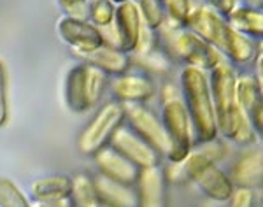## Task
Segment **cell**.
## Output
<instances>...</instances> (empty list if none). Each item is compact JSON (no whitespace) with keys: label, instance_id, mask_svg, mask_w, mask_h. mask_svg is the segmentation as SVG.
Wrapping results in <instances>:
<instances>
[{"label":"cell","instance_id":"1","mask_svg":"<svg viewBox=\"0 0 263 207\" xmlns=\"http://www.w3.org/2000/svg\"><path fill=\"white\" fill-rule=\"evenodd\" d=\"M235 83L237 76L227 60L219 62L211 72L209 86L214 104L216 125L218 134H221L228 141L248 146L256 141V132L249 118L237 104Z\"/></svg>","mask_w":263,"mask_h":207},{"label":"cell","instance_id":"2","mask_svg":"<svg viewBox=\"0 0 263 207\" xmlns=\"http://www.w3.org/2000/svg\"><path fill=\"white\" fill-rule=\"evenodd\" d=\"M181 90L182 102L186 105L193 134L198 137V142L216 139L218 137V125H216L209 78L205 72L195 69V67H184L181 70Z\"/></svg>","mask_w":263,"mask_h":207},{"label":"cell","instance_id":"3","mask_svg":"<svg viewBox=\"0 0 263 207\" xmlns=\"http://www.w3.org/2000/svg\"><path fill=\"white\" fill-rule=\"evenodd\" d=\"M158 42H162L160 48L172 58L184 60L188 67H195L200 70H213L224 57L213 44L200 39L190 32L184 25L172 23L171 20H165L162 27L156 30Z\"/></svg>","mask_w":263,"mask_h":207},{"label":"cell","instance_id":"4","mask_svg":"<svg viewBox=\"0 0 263 207\" xmlns=\"http://www.w3.org/2000/svg\"><path fill=\"white\" fill-rule=\"evenodd\" d=\"M162 125L171 141V151L168 160L171 162H181L192 153L193 144V126L190 121L186 105L182 97L174 86H165L163 102H162Z\"/></svg>","mask_w":263,"mask_h":207},{"label":"cell","instance_id":"5","mask_svg":"<svg viewBox=\"0 0 263 207\" xmlns=\"http://www.w3.org/2000/svg\"><path fill=\"white\" fill-rule=\"evenodd\" d=\"M182 165H184L188 181H193L211 200H230L235 186H233L230 176L221 171L218 167V163H214L213 160L203 156L200 151H192L182 160Z\"/></svg>","mask_w":263,"mask_h":207},{"label":"cell","instance_id":"6","mask_svg":"<svg viewBox=\"0 0 263 207\" xmlns=\"http://www.w3.org/2000/svg\"><path fill=\"white\" fill-rule=\"evenodd\" d=\"M125 121V109L123 104L114 100V102L105 104L95 118L88 123L78 139V149L84 156H93L97 151L105 147L111 141L112 134L123 125Z\"/></svg>","mask_w":263,"mask_h":207},{"label":"cell","instance_id":"7","mask_svg":"<svg viewBox=\"0 0 263 207\" xmlns=\"http://www.w3.org/2000/svg\"><path fill=\"white\" fill-rule=\"evenodd\" d=\"M123 109H125V120H128L130 128L162 156H168L171 141L162 125V120H158V116L144 104H123Z\"/></svg>","mask_w":263,"mask_h":207},{"label":"cell","instance_id":"8","mask_svg":"<svg viewBox=\"0 0 263 207\" xmlns=\"http://www.w3.org/2000/svg\"><path fill=\"white\" fill-rule=\"evenodd\" d=\"M109 147L118 151L121 156L130 160L134 165L139 168H151L158 167L162 162V155L156 149L147 144L144 139L139 137L130 126L121 125L116 132L112 134L111 141H109Z\"/></svg>","mask_w":263,"mask_h":207},{"label":"cell","instance_id":"9","mask_svg":"<svg viewBox=\"0 0 263 207\" xmlns=\"http://www.w3.org/2000/svg\"><path fill=\"white\" fill-rule=\"evenodd\" d=\"M184 27L188 28L190 32H193L195 35L200 37V39L213 44L219 51V48H221V44H223L224 32H227V28H228V23H227V20L223 18V14H219L214 7L200 6L190 11Z\"/></svg>","mask_w":263,"mask_h":207},{"label":"cell","instance_id":"10","mask_svg":"<svg viewBox=\"0 0 263 207\" xmlns=\"http://www.w3.org/2000/svg\"><path fill=\"white\" fill-rule=\"evenodd\" d=\"M58 35L74 49V53H90L104 44L100 28L91 25L88 20L63 16L58 20Z\"/></svg>","mask_w":263,"mask_h":207},{"label":"cell","instance_id":"11","mask_svg":"<svg viewBox=\"0 0 263 207\" xmlns=\"http://www.w3.org/2000/svg\"><path fill=\"white\" fill-rule=\"evenodd\" d=\"M112 28L118 35L121 51L125 53L134 51L142 30V18L137 6H135V2L126 0V2L118 4L116 12H114Z\"/></svg>","mask_w":263,"mask_h":207},{"label":"cell","instance_id":"12","mask_svg":"<svg viewBox=\"0 0 263 207\" xmlns=\"http://www.w3.org/2000/svg\"><path fill=\"white\" fill-rule=\"evenodd\" d=\"M235 95L239 107L246 112V116L251 121L256 135H261L263 130V86L256 81L254 76H240L235 83Z\"/></svg>","mask_w":263,"mask_h":207},{"label":"cell","instance_id":"13","mask_svg":"<svg viewBox=\"0 0 263 207\" xmlns=\"http://www.w3.org/2000/svg\"><path fill=\"white\" fill-rule=\"evenodd\" d=\"M93 158H95V163L102 176L109 177L116 183L128 184V186L137 184L141 168L134 165L125 156H121L118 151H114L112 147H102L100 151L93 155Z\"/></svg>","mask_w":263,"mask_h":207},{"label":"cell","instance_id":"14","mask_svg":"<svg viewBox=\"0 0 263 207\" xmlns=\"http://www.w3.org/2000/svg\"><path fill=\"white\" fill-rule=\"evenodd\" d=\"M137 186L139 207H167V181L160 165L141 168Z\"/></svg>","mask_w":263,"mask_h":207},{"label":"cell","instance_id":"15","mask_svg":"<svg viewBox=\"0 0 263 207\" xmlns=\"http://www.w3.org/2000/svg\"><path fill=\"white\" fill-rule=\"evenodd\" d=\"M112 93L121 104H142L155 95V84L144 74L116 76L111 84Z\"/></svg>","mask_w":263,"mask_h":207},{"label":"cell","instance_id":"16","mask_svg":"<svg viewBox=\"0 0 263 207\" xmlns=\"http://www.w3.org/2000/svg\"><path fill=\"white\" fill-rule=\"evenodd\" d=\"M93 184L102 207H139V195L134 186L116 183L102 174L93 177Z\"/></svg>","mask_w":263,"mask_h":207},{"label":"cell","instance_id":"17","mask_svg":"<svg viewBox=\"0 0 263 207\" xmlns=\"http://www.w3.org/2000/svg\"><path fill=\"white\" fill-rule=\"evenodd\" d=\"M78 57H81L84 63L93 65L97 69H100L105 76H121L128 72L130 69V54L121 51L116 48H109V46L102 44L100 48L93 49L90 53H76Z\"/></svg>","mask_w":263,"mask_h":207},{"label":"cell","instance_id":"18","mask_svg":"<svg viewBox=\"0 0 263 207\" xmlns=\"http://www.w3.org/2000/svg\"><path fill=\"white\" fill-rule=\"evenodd\" d=\"M233 186L239 188H260L261 186V179H263V155L261 149H254L249 151L240 156L235 162V165L232 168V176H230Z\"/></svg>","mask_w":263,"mask_h":207},{"label":"cell","instance_id":"19","mask_svg":"<svg viewBox=\"0 0 263 207\" xmlns=\"http://www.w3.org/2000/svg\"><path fill=\"white\" fill-rule=\"evenodd\" d=\"M223 57L230 58L233 63H239V65H246V63L253 62L256 58V54L261 51L256 46L251 37L244 35V33L233 30V28L228 25L227 32H224L223 37V44L219 48Z\"/></svg>","mask_w":263,"mask_h":207},{"label":"cell","instance_id":"20","mask_svg":"<svg viewBox=\"0 0 263 207\" xmlns=\"http://www.w3.org/2000/svg\"><path fill=\"white\" fill-rule=\"evenodd\" d=\"M65 104L72 112H86L90 109L86 97V63L74 65L65 76Z\"/></svg>","mask_w":263,"mask_h":207},{"label":"cell","instance_id":"21","mask_svg":"<svg viewBox=\"0 0 263 207\" xmlns=\"http://www.w3.org/2000/svg\"><path fill=\"white\" fill-rule=\"evenodd\" d=\"M227 23L233 30L244 33L251 39H261L263 35V14L260 9L248 6H235L227 16Z\"/></svg>","mask_w":263,"mask_h":207},{"label":"cell","instance_id":"22","mask_svg":"<svg viewBox=\"0 0 263 207\" xmlns=\"http://www.w3.org/2000/svg\"><path fill=\"white\" fill-rule=\"evenodd\" d=\"M72 190V177L67 174H51L41 179L33 181L30 192L33 200L41 198H54V197H67Z\"/></svg>","mask_w":263,"mask_h":207},{"label":"cell","instance_id":"23","mask_svg":"<svg viewBox=\"0 0 263 207\" xmlns=\"http://www.w3.org/2000/svg\"><path fill=\"white\" fill-rule=\"evenodd\" d=\"M130 63H134L139 69L146 70V72H151V74H167L168 70H171L172 60H171V57L160 48V42H158L155 48L147 49V51L134 53L130 57Z\"/></svg>","mask_w":263,"mask_h":207},{"label":"cell","instance_id":"24","mask_svg":"<svg viewBox=\"0 0 263 207\" xmlns=\"http://www.w3.org/2000/svg\"><path fill=\"white\" fill-rule=\"evenodd\" d=\"M70 198L74 202V207H102L93 184V177L88 174H78L72 177Z\"/></svg>","mask_w":263,"mask_h":207},{"label":"cell","instance_id":"25","mask_svg":"<svg viewBox=\"0 0 263 207\" xmlns=\"http://www.w3.org/2000/svg\"><path fill=\"white\" fill-rule=\"evenodd\" d=\"M116 4L112 0H90L88 6V21L97 28H105L114 21Z\"/></svg>","mask_w":263,"mask_h":207},{"label":"cell","instance_id":"26","mask_svg":"<svg viewBox=\"0 0 263 207\" xmlns=\"http://www.w3.org/2000/svg\"><path fill=\"white\" fill-rule=\"evenodd\" d=\"M0 207H32L30 200L18 184L6 176H0Z\"/></svg>","mask_w":263,"mask_h":207},{"label":"cell","instance_id":"27","mask_svg":"<svg viewBox=\"0 0 263 207\" xmlns=\"http://www.w3.org/2000/svg\"><path fill=\"white\" fill-rule=\"evenodd\" d=\"M135 6H137L139 12H141L144 27L156 32L163 25L165 12H163V7L160 0H137Z\"/></svg>","mask_w":263,"mask_h":207},{"label":"cell","instance_id":"28","mask_svg":"<svg viewBox=\"0 0 263 207\" xmlns=\"http://www.w3.org/2000/svg\"><path fill=\"white\" fill-rule=\"evenodd\" d=\"M105 83H107V76L102 72L100 69L86 63V97L90 109L99 104L100 97L104 93Z\"/></svg>","mask_w":263,"mask_h":207},{"label":"cell","instance_id":"29","mask_svg":"<svg viewBox=\"0 0 263 207\" xmlns=\"http://www.w3.org/2000/svg\"><path fill=\"white\" fill-rule=\"evenodd\" d=\"M163 7V12H167L168 20L172 23L184 25L188 18L190 11H192V4L190 0H160Z\"/></svg>","mask_w":263,"mask_h":207},{"label":"cell","instance_id":"30","mask_svg":"<svg viewBox=\"0 0 263 207\" xmlns=\"http://www.w3.org/2000/svg\"><path fill=\"white\" fill-rule=\"evenodd\" d=\"M9 120V90H7V69L0 60V128Z\"/></svg>","mask_w":263,"mask_h":207},{"label":"cell","instance_id":"31","mask_svg":"<svg viewBox=\"0 0 263 207\" xmlns=\"http://www.w3.org/2000/svg\"><path fill=\"white\" fill-rule=\"evenodd\" d=\"M65 11V16L76 20H88V6L90 0H57Z\"/></svg>","mask_w":263,"mask_h":207},{"label":"cell","instance_id":"32","mask_svg":"<svg viewBox=\"0 0 263 207\" xmlns=\"http://www.w3.org/2000/svg\"><path fill=\"white\" fill-rule=\"evenodd\" d=\"M197 151H200V153L203 156H207L209 160H213L214 163H218L219 160L224 156V146H223V142L219 141L218 137L213 139V141H205V142H200V146H198V149Z\"/></svg>","mask_w":263,"mask_h":207},{"label":"cell","instance_id":"33","mask_svg":"<svg viewBox=\"0 0 263 207\" xmlns=\"http://www.w3.org/2000/svg\"><path fill=\"white\" fill-rule=\"evenodd\" d=\"M230 207H256V195L254 190L237 188L230 197Z\"/></svg>","mask_w":263,"mask_h":207},{"label":"cell","instance_id":"34","mask_svg":"<svg viewBox=\"0 0 263 207\" xmlns=\"http://www.w3.org/2000/svg\"><path fill=\"white\" fill-rule=\"evenodd\" d=\"M32 207H74L70 195L67 197H54V198H41V200H32Z\"/></svg>","mask_w":263,"mask_h":207},{"label":"cell","instance_id":"35","mask_svg":"<svg viewBox=\"0 0 263 207\" xmlns=\"http://www.w3.org/2000/svg\"><path fill=\"white\" fill-rule=\"evenodd\" d=\"M211 4H213L211 7H214L219 14L228 16L233 11V7L237 6V0H211Z\"/></svg>","mask_w":263,"mask_h":207},{"label":"cell","instance_id":"36","mask_svg":"<svg viewBox=\"0 0 263 207\" xmlns=\"http://www.w3.org/2000/svg\"><path fill=\"white\" fill-rule=\"evenodd\" d=\"M244 2H246V6H248V7H254V9H260V6H261L263 0H244Z\"/></svg>","mask_w":263,"mask_h":207},{"label":"cell","instance_id":"37","mask_svg":"<svg viewBox=\"0 0 263 207\" xmlns=\"http://www.w3.org/2000/svg\"><path fill=\"white\" fill-rule=\"evenodd\" d=\"M114 4H121V2H126V0H112Z\"/></svg>","mask_w":263,"mask_h":207}]
</instances>
